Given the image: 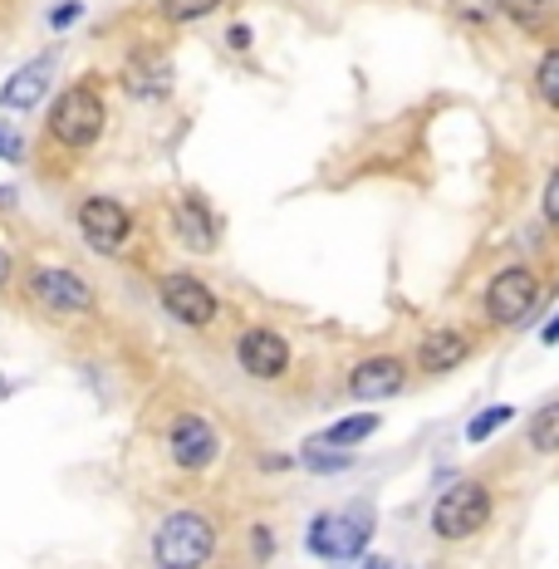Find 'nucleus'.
<instances>
[{"instance_id": "1", "label": "nucleus", "mask_w": 559, "mask_h": 569, "mask_svg": "<svg viewBox=\"0 0 559 569\" xmlns=\"http://www.w3.org/2000/svg\"><path fill=\"white\" fill-rule=\"evenodd\" d=\"M217 520L197 506H177L152 530V569H207L217 560Z\"/></svg>"}, {"instance_id": "2", "label": "nucleus", "mask_w": 559, "mask_h": 569, "mask_svg": "<svg viewBox=\"0 0 559 569\" xmlns=\"http://www.w3.org/2000/svg\"><path fill=\"white\" fill-rule=\"evenodd\" d=\"M378 520L368 506H343V511H319L305 526V550L325 565H353L373 540Z\"/></svg>"}, {"instance_id": "3", "label": "nucleus", "mask_w": 559, "mask_h": 569, "mask_svg": "<svg viewBox=\"0 0 559 569\" xmlns=\"http://www.w3.org/2000/svg\"><path fill=\"white\" fill-rule=\"evenodd\" d=\"M545 290L550 284L540 280V270L535 266H506L496 270L491 280H486V295H481V310L491 319L496 329H526L535 310L545 305Z\"/></svg>"}, {"instance_id": "4", "label": "nucleus", "mask_w": 559, "mask_h": 569, "mask_svg": "<svg viewBox=\"0 0 559 569\" xmlns=\"http://www.w3.org/2000/svg\"><path fill=\"white\" fill-rule=\"evenodd\" d=\"M496 516V496L486 481H457L432 501V536L447 545H461L481 536Z\"/></svg>"}, {"instance_id": "5", "label": "nucleus", "mask_w": 559, "mask_h": 569, "mask_svg": "<svg viewBox=\"0 0 559 569\" xmlns=\"http://www.w3.org/2000/svg\"><path fill=\"white\" fill-rule=\"evenodd\" d=\"M103 128H109V103H103V93L89 84H74V89H64L54 99V109H50V138L59 142V148H74V152H84L93 148V142L103 138Z\"/></svg>"}, {"instance_id": "6", "label": "nucleus", "mask_w": 559, "mask_h": 569, "mask_svg": "<svg viewBox=\"0 0 559 569\" xmlns=\"http://www.w3.org/2000/svg\"><path fill=\"white\" fill-rule=\"evenodd\" d=\"M26 290H30V300L40 305V310H50L59 319H74V315H93V310H99L93 284L79 276V270H69V266H34L26 276Z\"/></svg>"}, {"instance_id": "7", "label": "nucleus", "mask_w": 559, "mask_h": 569, "mask_svg": "<svg viewBox=\"0 0 559 569\" xmlns=\"http://www.w3.org/2000/svg\"><path fill=\"white\" fill-rule=\"evenodd\" d=\"M79 236H84L89 251L99 256H118L133 236V211L118 197H84L79 201Z\"/></svg>"}, {"instance_id": "8", "label": "nucleus", "mask_w": 559, "mask_h": 569, "mask_svg": "<svg viewBox=\"0 0 559 569\" xmlns=\"http://www.w3.org/2000/svg\"><path fill=\"white\" fill-rule=\"evenodd\" d=\"M158 300H162V310H168L177 325H187V329H211L217 325V315H221L211 284L187 276V270H172V276L158 280Z\"/></svg>"}, {"instance_id": "9", "label": "nucleus", "mask_w": 559, "mask_h": 569, "mask_svg": "<svg viewBox=\"0 0 559 569\" xmlns=\"http://www.w3.org/2000/svg\"><path fill=\"white\" fill-rule=\"evenodd\" d=\"M168 457H172L182 471H207L211 461L221 457V432H217V422L201 418V412H177L172 427H168Z\"/></svg>"}, {"instance_id": "10", "label": "nucleus", "mask_w": 559, "mask_h": 569, "mask_svg": "<svg viewBox=\"0 0 559 569\" xmlns=\"http://www.w3.org/2000/svg\"><path fill=\"white\" fill-rule=\"evenodd\" d=\"M236 363H241L246 378H260V383H276V378L290 373L295 353H290V339L270 325H256L236 339Z\"/></svg>"}, {"instance_id": "11", "label": "nucleus", "mask_w": 559, "mask_h": 569, "mask_svg": "<svg viewBox=\"0 0 559 569\" xmlns=\"http://www.w3.org/2000/svg\"><path fill=\"white\" fill-rule=\"evenodd\" d=\"M408 388V359L402 353H368L349 369V398L353 402H383Z\"/></svg>"}, {"instance_id": "12", "label": "nucleus", "mask_w": 559, "mask_h": 569, "mask_svg": "<svg viewBox=\"0 0 559 569\" xmlns=\"http://www.w3.org/2000/svg\"><path fill=\"white\" fill-rule=\"evenodd\" d=\"M471 353H476V339L467 335V329L461 325H437V329H427L422 335L412 363H418V373H427V378H442V373H457Z\"/></svg>"}, {"instance_id": "13", "label": "nucleus", "mask_w": 559, "mask_h": 569, "mask_svg": "<svg viewBox=\"0 0 559 569\" xmlns=\"http://www.w3.org/2000/svg\"><path fill=\"white\" fill-rule=\"evenodd\" d=\"M54 64H59V50H44L40 59H30L26 69H16V74L0 84V109L6 113H30L44 103V93L54 84Z\"/></svg>"}, {"instance_id": "14", "label": "nucleus", "mask_w": 559, "mask_h": 569, "mask_svg": "<svg viewBox=\"0 0 559 569\" xmlns=\"http://www.w3.org/2000/svg\"><path fill=\"white\" fill-rule=\"evenodd\" d=\"M172 236H177V246H187L192 256H211L221 241V227L201 197H182L172 207Z\"/></svg>"}, {"instance_id": "15", "label": "nucleus", "mask_w": 559, "mask_h": 569, "mask_svg": "<svg viewBox=\"0 0 559 569\" xmlns=\"http://www.w3.org/2000/svg\"><path fill=\"white\" fill-rule=\"evenodd\" d=\"M496 10L530 40H555L559 34V0H496Z\"/></svg>"}, {"instance_id": "16", "label": "nucleus", "mask_w": 559, "mask_h": 569, "mask_svg": "<svg viewBox=\"0 0 559 569\" xmlns=\"http://www.w3.org/2000/svg\"><path fill=\"white\" fill-rule=\"evenodd\" d=\"M383 427V418L378 412H349V418H339V422H329L325 432H315L309 442H319V447H335V452H353V447H363L368 437Z\"/></svg>"}, {"instance_id": "17", "label": "nucleus", "mask_w": 559, "mask_h": 569, "mask_svg": "<svg viewBox=\"0 0 559 569\" xmlns=\"http://www.w3.org/2000/svg\"><path fill=\"white\" fill-rule=\"evenodd\" d=\"M123 89H128V99H168L172 69L152 64V59H133V64L123 69Z\"/></svg>"}, {"instance_id": "18", "label": "nucleus", "mask_w": 559, "mask_h": 569, "mask_svg": "<svg viewBox=\"0 0 559 569\" xmlns=\"http://www.w3.org/2000/svg\"><path fill=\"white\" fill-rule=\"evenodd\" d=\"M526 442H530V452H540V457H555V452H559V398L530 412Z\"/></svg>"}, {"instance_id": "19", "label": "nucleus", "mask_w": 559, "mask_h": 569, "mask_svg": "<svg viewBox=\"0 0 559 569\" xmlns=\"http://www.w3.org/2000/svg\"><path fill=\"white\" fill-rule=\"evenodd\" d=\"M530 84H535V99H540L550 113H559V40H550L545 44V54L535 59Z\"/></svg>"}, {"instance_id": "20", "label": "nucleus", "mask_w": 559, "mask_h": 569, "mask_svg": "<svg viewBox=\"0 0 559 569\" xmlns=\"http://www.w3.org/2000/svg\"><path fill=\"white\" fill-rule=\"evenodd\" d=\"M516 422V408L510 402H491V408H481V412H471V422H467V442L471 447H481V442H491L501 427Z\"/></svg>"}, {"instance_id": "21", "label": "nucleus", "mask_w": 559, "mask_h": 569, "mask_svg": "<svg viewBox=\"0 0 559 569\" xmlns=\"http://www.w3.org/2000/svg\"><path fill=\"white\" fill-rule=\"evenodd\" d=\"M300 467H305V471H315V477H335V471H349V467H353V452H335V447L305 442Z\"/></svg>"}, {"instance_id": "22", "label": "nucleus", "mask_w": 559, "mask_h": 569, "mask_svg": "<svg viewBox=\"0 0 559 569\" xmlns=\"http://www.w3.org/2000/svg\"><path fill=\"white\" fill-rule=\"evenodd\" d=\"M211 10H221V0H158V16L168 26H192V20H207Z\"/></svg>"}, {"instance_id": "23", "label": "nucleus", "mask_w": 559, "mask_h": 569, "mask_svg": "<svg viewBox=\"0 0 559 569\" xmlns=\"http://www.w3.org/2000/svg\"><path fill=\"white\" fill-rule=\"evenodd\" d=\"M447 10L457 20H467V26H491V20H501L496 0H447Z\"/></svg>"}, {"instance_id": "24", "label": "nucleus", "mask_w": 559, "mask_h": 569, "mask_svg": "<svg viewBox=\"0 0 559 569\" xmlns=\"http://www.w3.org/2000/svg\"><path fill=\"white\" fill-rule=\"evenodd\" d=\"M540 211H545V221L550 227H559V168L545 177V192H540Z\"/></svg>"}, {"instance_id": "25", "label": "nucleus", "mask_w": 559, "mask_h": 569, "mask_svg": "<svg viewBox=\"0 0 559 569\" xmlns=\"http://www.w3.org/2000/svg\"><path fill=\"white\" fill-rule=\"evenodd\" d=\"M0 158L16 162V168L26 162V138H20L16 128H6V123H0Z\"/></svg>"}, {"instance_id": "26", "label": "nucleus", "mask_w": 559, "mask_h": 569, "mask_svg": "<svg viewBox=\"0 0 559 569\" xmlns=\"http://www.w3.org/2000/svg\"><path fill=\"white\" fill-rule=\"evenodd\" d=\"M79 16H84V0H59V6L50 10V26L69 30V26H79Z\"/></svg>"}, {"instance_id": "27", "label": "nucleus", "mask_w": 559, "mask_h": 569, "mask_svg": "<svg viewBox=\"0 0 559 569\" xmlns=\"http://www.w3.org/2000/svg\"><path fill=\"white\" fill-rule=\"evenodd\" d=\"M276 555V536H270V526H256V560H270Z\"/></svg>"}, {"instance_id": "28", "label": "nucleus", "mask_w": 559, "mask_h": 569, "mask_svg": "<svg viewBox=\"0 0 559 569\" xmlns=\"http://www.w3.org/2000/svg\"><path fill=\"white\" fill-rule=\"evenodd\" d=\"M251 40H256L251 26H231V30H226V44H231V50H251Z\"/></svg>"}, {"instance_id": "29", "label": "nucleus", "mask_w": 559, "mask_h": 569, "mask_svg": "<svg viewBox=\"0 0 559 569\" xmlns=\"http://www.w3.org/2000/svg\"><path fill=\"white\" fill-rule=\"evenodd\" d=\"M540 343H545V349H555V343H559V315L550 319V325H545L540 329Z\"/></svg>"}, {"instance_id": "30", "label": "nucleus", "mask_w": 559, "mask_h": 569, "mask_svg": "<svg viewBox=\"0 0 559 569\" xmlns=\"http://www.w3.org/2000/svg\"><path fill=\"white\" fill-rule=\"evenodd\" d=\"M16 201H20L16 187H0V211H10V207H16Z\"/></svg>"}, {"instance_id": "31", "label": "nucleus", "mask_w": 559, "mask_h": 569, "mask_svg": "<svg viewBox=\"0 0 559 569\" xmlns=\"http://www.w3.org/2000/svg\"><path fill=\"white\" fill-rule=\"evenodd\" d=\"M10 270H16V260H10V251H0V284H10Z\"/></svg>"}, {"instance_id": "32", "label": "nucleus", "mask_w": 559, "mask_h": 569, "mask_svg": "<svg viewBox=\"0 0 559 569\" xmlns=\"http://www.w3.org/2000/svg\"><path fill=\"white\" fill-rule=\"evenodd\" d=\"M359 569H388V560H378V555H368V565H359Z\"/></svg>"}]
</instances>
